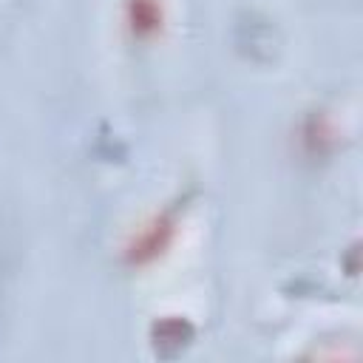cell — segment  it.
I'll list each match as a JSON object with an SVG mask.
<instances>
[{"mask_svg": "<svg viewBox=\"0 0 363 363\" xmlns=\"http://www.w3.org/2000/svg\"><path fill=\"white\" fill-rule=\"evenodd\" d=\"M128 26L133 28L136 37H153L162 23H164V9L159 0H128Z\"/></svg>", "mask_w": 363, "mask_h": 363, "instance_id": "2", "label": "cell"}, {"mask_svg": "<svg viewBox=\"0 0 363 363\" xmlns=\"http://www.w3.org/2000/svg\"><path fill=\"white\" fill-rule=\"evenodd\" d=\"M176 230V218L170 213H156L147 224H142L133 233V241L128 244V258L133 264H147L153 261L159 252H164V247L170 244Z\"/></svg>", "mask_w": 363, "mask_h": 363, "instance_id": "1", "label": "cell"}]
</instances>
